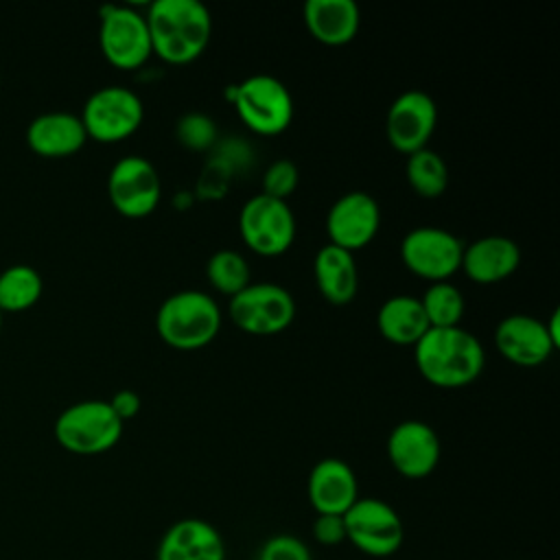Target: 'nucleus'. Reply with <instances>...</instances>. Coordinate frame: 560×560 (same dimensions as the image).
I'll return each mask as SVG.
<instances>
[{
    "mask_svg": "<svg viewBox=\"0 0 560 560\" xmlns=\"http://www.w3.org/2000/svg\"><path fill=\"white\" fill-rule=\"evenodd\" d=\"M413 359L422 378L442 389L470 385L486 363L481 341L462 326L429 328L413 346Z\"/></svg>",
    "mask_w": 560,
    "mask_h": 560,
    "instance_id": "f257e3e1",
    "label": "nucleus"
},
{
    "mask_svg": "<svg viewBox=\"0 0 560 560\" xmlns=\"http://www.w3.org/2000/svg\"><path fill=\"white\" fill-rule=\"evenodd\" d=\"M144 18L153 52L166 63H190L210 44L212 15L199 0H155Z\"/></svg>",
    "mask_w": 560,
    "mask_h": 560,
    "instance_id": "f03ea898",
    "label": "nucleus"
},
{
    "mask_svg": "<svg viewBox=\"0 0 560 560\" xmlns=\"http://www.w3.org/2000/svg\"><path fill=\"white\" fill-rule=\"evenodd\" d=\"M158 335L175 350L208 346L221 328V308L203 291L186 289L171 293L155 315Z\"/></svg>",
    "mask_w": 560,
    "mask_h": 560,
    "instance_id": "7ed1b4c3",
    "label": "nucleus"
},
{
    "mask_svg": "<svg viewBox=\"0 0 560 560\" xmlns=\"http://www.w3.org/2000/svg\"><path fill=\"white\" fill-rule=\"evenodd\" d=\"M225 96L234 103L238 118L254 133L276 136L293 120L291 92L271 74H252L238 85H230Z\"/></svg>",
    "mask_w": 560,
    "mask_h": 560,
    "instance_id": "20e7f679",
    "label": "nucleus"
},
{
    "mask_svg": "<svg viewBox=\"0 0 560 560\" xmlns=\"http://www.w3.org/2000/svg\"><path fill=\"white\" fill-rule=\"evenodd\" d=\"M122 424L107 400H81L57 416L52 431L68 453L101 455L118 444Z\"/></svg>",
    "mask_w": 560,
    "mask_h": 560,
    "instance_id": "39448f33",
    "label": "nucleus"
},
{
    "mask_svg": "<svg viewBox=\"0 0 560 560\" xmlns=\"http://www.w3.org/2000/svg\"><path fill=\"white\" fill-rule=\"evenodd\" d=\"M343 523L346 540L370 558H389L402 547V518L383 499L359 497L343 514Z\"/></svg>",
    "mask_w": 560,
    "mask_h": 560,
    "instance_id": "423d86ee",
    "label": "nucleus"
},
{
    "mask_svg": "<svg viewBox=\"0 0 560 560\" xmlns=\"http://www.w3.org/2000/svg\"><path fill=\"white\" fill-rule=\"evenodd\" d=\"M98 46L114 68H140L153 55L144 13L127 4H105L101 9Z\"/></svg>",
    "mask_w": 560,
    "mask_h": 560,
    "instance_id": "0eeeda50",
    "label": "nucleus"
},
{
    "mask_svg": "<svg viewBox=\"0 0 560 560\" xmlns=\"http://www.w3.org/2000/svg\"><path fill=\"white\" fill-rule=\"evenodd\" d=\"M79 118L88 138L112 144L129 138L142 125L144 105L133 90L105 85L90 94Z\"/></svg>",
    "mask_w": 560,
    "mask_h": 560,
    "instance_id": "6e6552de",
    "label": "nucleus"
},
{
    "mask_svg": "<svg viewBox=\"0 0 560 560\" xmlns=\"http://www.w3.org/2000/svg\"><path fill=\"white\" fill-rule=\"evenodd\" d=\"M230 319L249 335L269 337L291 326L295 317L293 295L273 282H249L230 298Z\"/></svg>",
    "mask_w": 560,
    "mask_h": 560,
    "instance_id": "1a4fd4ad",
    "label": "nucleus"
},
{
    "mask_svg": "<svg viewBox=\"0 0 560 560\" xmlns=\"http://www.w3.org/2000/svg\"><path fill=\"white\" fill-rule=\"evenodd\" d=\"M238 232L245 245L260 256L284 254L295 238V217L287 201L258 192L238 212Z\"/></svg>",
    "mask_w": 560,
    "mask_h": 560,
    "instance_id": "9d476101",
    "label": "nucleus"
},
{
    "mask_svg": "<svg viewBox=\"0 0 560 560\" xmlns=\"http://www.w3.org/2000/svg\"><path fill=\"white\" fill-rule=\"evenodd\" d=\"M464 243L448 230L420 225L409 230L400 243L405 267L431 282L448 280L462 265Z\"/></svg>",
    "mask_w": 560,
    "mask_h": 560,
    "instance_id": "9b49d317",
    "label": "nucleus"
},
{
    "mask_svg": "<svg viewBox=\"0 0 560 560\" xmlns=\"http://www.w3.org/2000/svg\"><path fill=\"white\" fill-rule=\"evenodd\" d=\"M107 195L118 214L127 219H142L158 208L162 182L147 158L125 155L109 171Z\"/></svg>",
    "mask_w": 560,
    "mask_h": 560,
    "instance_id": "f8f14e48",
    "label": "nucleus"
},
{
    "mask_svg": "<svg viewBox=\"0 0 560 560\" xmlns=\"http://www.w3.org/2000/svg\"><path fill=\"white\" fill-rule=\"evenodd\" d=\"M438 122V107L427 92L407 90L394 98L385 116L389 144L409 155L427 147Z\"/></svg>",
    "mask_w": 560,
    "mask_h": 560,
    "instance_id": "ddd939ff",
    "label": "nucleus"
},
{
    "mask_svg": "<svg viewBox=\"0 0 560 560\" xmlns=\"http://www.w3.org/2000/svg\"><path fill=\"white\" fill-rule=\"evenodd\" d=\"M381 210L372 195L363 190L343 192L326 214V234L332 245L357 252L378 232Z\"/></svg>",
    "mask_w": 560,
    "mask_h": 560,
    "instance_id": "4468645a",
    "label": "nucleus"
},
{
    "mask_svg": "<svg viewBox=\"0 0 560 560\" xmlns=\"http://www.w3.org/2000/svg\"><path fill=\"white\" fill-rule=\"evenodd\" d=\"M440 438L422 420H402L387 438V457L394 470L407 479H424L440 464Z\"/></svg>",
    "mask_w": 560,
    "mask_h": 560,
    "instance_id": "2eb2a0df",
    "label": "nucleus"
},
{
    "mask_svg": "<svg viewBox=\"0 0 560 560\" xmlns=\"http://www.w3.org/2000/svg\"><path fill=\"white\" fill-rule=\"evenodd\" d=\"M494 346L503 359L523 368L545 363L556 350L545 322L525 313H512L497 324Z\"/></svg>",
    "mask_w": 560,
    "mask_h": 560,
    "instance_id": "dca6fc26",
    "label": "nucleus"
},
{
    "mask_svg": "<svg viewBox=\"0 0 560 560\" xmlns=\"http://www.w3.org/2000/svg\"><path fill=\"white\" fill-rule=\"evenodd\" d=\"M306 497L317 514L343 516L359 499L357 475L343 459H319L306 479Z\"/></svg>",
    "mask_w": 560,
    "mask_h": 560,
    "instance_id": "f3484780",
    "label": "nucleus"
},
{
    "mask_svg": "<svg viewBox=\"0 0 560 560\" xmlns=\"http://www.w3.org/2000/svg\"><path fill=\"white\" fill-rule=\"evenodd\" d=\"M155 560H225V540L203 518H179L162 534Z\"/></svg>",
    "mask_w": 560,
    "mask_h": 560,
    "instance_id": "a211bd4d",
    "label": "nucleus"
},
{
    "mask_svg": "<svg viewBox=\"0 0 560 560\" xmlns=\"http://www.w3.org/2000/svg\"><path fill=\"white\" fill-rule=\"evenodd\" d=\"M521 262L518 245L508 236H481L464 245L459 269L477 284H494L510 278Z\"/></svg>",
    "mask_w": 560,
    "mask_h": 560,
    "instance_id": "6ab92c4d",
    "label": "nucleus"
},
{
    "mask_svg": "<svg viewBox=\"0 0 560 560\" xmlns=\"http://www.w3.org/2000/svg\"><path fill=\"white\" fill-rule=\"evenodd\" d=\"M88 133L79 116L70 112H46L26 127V144L42 158H68L83 149Z\"/></svg>",
    "mask_w": 560,
    "mask_h": 560,
    "instance_id": "aec40b11",
    "label": "nucleus"
},
{
    "mask_svg": "<svg viewBox=\"0 0 560 560\" xmlns=\"http://www.w3.org/2000/svg\"><path fill=\"white\" fill-rule=\"evenodd\" d=\"M359 22L361 15L354 0H308L304 4V24L311 37L326 46L352 42Z\"/></svg>",
    "mask_w": 560,
    "mask_h": 560,
    "instance_id": "412c9836",
    "label": "nucleus"
},
{
    "mask_svg": "<svg viewBox=\"0 0 560 560\" xmlns=\"http://www.w3.org/2000/svg\"><path fill=\"white\" fill-rule=\"evenodd\" d=\"M313 271L317 289L326 302L341 306L354 300L359 289V273L352 252L328 243L315 254Z\"/></svg>",
    "mask_w": 560,
    "mask_h": 560,
    "instance_id": "4be33fe9",
    "label": "nucleus"
},
{
    "mask_svg": "<svg viewBox=\"0 0 560 560\" xmlns=\"http://www.w3.org/2000/svg\"><path fill=\"white\" fill-rule=\"evenodd\" d=\"M376 328L389 343L416 346L429 330V322L416 295H392L376 313Z\"/></svg>",
    "mask_w": 560,
    "mask_h": 560,
    "instance_id": "5701e85b",
    "label": "nucleus"
},
{
    "mask_svg": "<svg viewBox=\"0 0 560 560\" xmlns=\"http://www.w3.org/2000/svg\"><path fill=\"white\" fill-rule=\"evenodd\" d=\"M42 276L28 265H11L0 273V311L20 313L42 298Z\"/></svg>",
    "mask_w": 560,
    "mask_h": 560,
    "instance_id": "b1692460",
    "label": "nucleus"
},
{
    "mask_svg": "<svg viewBox=\"0 0 560 560\" xmlns=\"http://www.w3.org/2000/svg\"><path fill=\"white\" fill-rule=\"evenodd\" d=\"M407 182L416 195L424 199H435L446 190L448 168L440 153L429 147L407 155Z\"/></svg>",
    "mask_w": 560,
    "mask_h": 560,
    "instance_id": "393cba45",
    "label": "nucleus"
},
{
    "mask_svg": "<svg viewBox=\"0 0 560 560\" xmlns=\"http://www.w3.org/2000/svg\"><path fill=\"white\" fill-rule=\"evenodd\" d=\"M422 304V311L427 315L429 328H448L459 326L464 315V295L462 291L448 282H431L422 298H418Z\"/></svg>",
    "mask_w": 560,
    "mask_h": 560,
    "instance_id": "a878e982",
    "label": "nucleus"
},
{
    "mask_svg": "<svg viewBox=\"0 0 560 560\" xmlns=\"http://www.w3.org/2000/svg\"><path fill=\"white\" fill-rule=\"evenodd\" d=\"M208 282L223 295H236L249 284V265L234 249H219L206 262Z\"/></svg>",
    "mask_w": 560,
    "mask_h": 560,
    "instance_id": "bb28decb",
    "label": "nucleus"
},
{
    "mask_svg": "<svg viewBox=\"0 0 560 560\" xmlns=\"http://www.w3.org/2000/svg\"><path fill=\"white\" fill-rule=\"evenodd\" d=\"M300 182V171L291 160H276L267 166L262 175V192L276 199L287 201L291 192L298 188Z\"/></svg>",
    "mask_w": 560,
    "mask_h": 560,
    "instance_id": "cd10ccee",
    "label": "nucleus"
},
{
    "mask_svg": "<svg viewBox=\"0 0 560 560\" xmlns=\"http://www.w3.org/2000/svg\"><path fill=\"white\" fill-rule=\"evenodd\" d=\"M179 142L188 149H195V151H201V149H208L214 138H217V127H214V120L203 116V114H186L179 122H177V129H175Z\"/></svg>",
    "mask_w": 560,
    "mask_h": 560,
    "instance_id": "c85d7f7f",
    "label": "nucleus"
},
{
    "mask_svg": "<svg viewBox=\"0 0 560 560\" xmlns=\"http://www.w3.org/2000/svg\"><path fill=\"white\" fill-rule=\"evenodd\" d=\"M256 560H313V553L302 538L293 534H273L260 545Z\"/></svg>",
    "mask_w": 560,
    "mask_h": 560,
    "instance_id": "c756f323",
    "label": "nucleus"
},
{
    "mask_svg": "<svg viewBox=\"0 0 560 560\" xmlns=\"http://www.w3.org/2000/svg\"><path fill=\"white\" fill-rule=\"evenodd\" d=\"M313 538L324 547H335L346 540V523L339 514H317L311 525Z\"/></svg>",
    "mask_w": 560,
    "mask_h": 560,
    "instance_id": "7c9ffc66",
    "label": "nucleus"
},
{
    "mask_svg": "<svg viewBox=\"0 0 560 560\" xmlns=\"http://www.w3.org/2000/svg\"><path fill=\"white\" fill-rule=\"evenodd\" d=\"M112 411L125 422L129 418H133L140 411V396L131 389H120L112 396V400H107Z\"/></svg>",
    "mask_w": 560,
    "mask_h": 560,
    "instance_id": "2f4dec72",
    "label": "nucleus"
},
{
    "mask_svg": "<svg viewBox=\"0 0 560 560\" xmlns=\"http://www.w3.org/2000/svg\"><path fill=\"white\" fill-rule=\"evenodd\" d=\"M0 332H2V311H0Z\"/></svg>",
    "mask_w": 560,
    "mask_h": 560,
    "instance_id": "473e14b6",
    "label": "nucleus"
},
{
    "mask_svg": "<svg viewBox=\"0 0 560 560\" xmlns=\"http://www.w3.org/2000/svg\"><path fill=\"white\" fill-rule=\"evenodd\" d=\"M0 79H2V77H0Z\"/></svg>",
    "mask_w": 560,
    "mask_h": 560,
    "instance_id": "72a5a7b5",
    "label": "nucleus"
}]
</instances>
